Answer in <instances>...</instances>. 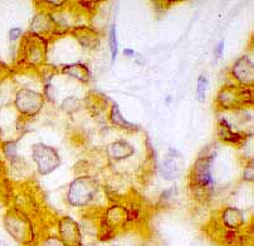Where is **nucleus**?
I'll use <instances>...</instances> for the list:
<instances>
[{
	"label": "nucleus",
	"mask_w": 254,
	"mask_h": 246,
	"mask_svg": "<svg viewBox=\"0 0 254 246\" xmlns=\"http://www.w3.org/2000/svg\"><path fill=\"white\" fill-rule=\"evenodd\" d=\"M72 34L74 35V38L78 41V43L83 47L84 49H89V50H95L98 48L101 42V37L96 29L91 27H86V25H81V27H76L72 30Z\"/></svg>",
	"instance_id": "nucleus-15"
},
{
	"label": "nucleus",
	"mask_w": 254,
	"mask_h": 246,
	"mask_svg": "<svg viewBox=\"0 0 254 246\" xmlns=\"http://www.w3.org/2000/svg\"><path fill=\"white\" fill-rule=\"evenodd\" d=\"M108 158L112 161H124L135 153V147L127 141H115L106 148Z\"/></svg>",
	"instance_id": "nucleus-17"
},
{
	"label": "nucleus",
	"mask_w": 254,
	"mask_h": 246,
	"mask_svg": "<svg viewBox=\"0 0 254 246\" xmlns=\"http://www.w3.org/2000/svg\"><path fill=\"white\" fill-rule=\"evenodd\" d=\"M176 194H178V190L174 187V189H170L168 190V191H165L164 194H162L161 196H160V201H169L171 200L173 197H175Z\"/></svg>",
	"instance_id": "nucleus-26"
},
{
	"label": "nucleus",
	"mask_w": 254,
	"mask_h": 246,
	"mask_svg": "<svg viewBox=\"0 0 254 246\" xmlns=\"http://www.w3.org/2000/svg\"><path fill=\"white\" fill-rule=\"evenodd\" d=\"M108 119L111 122L112 125L116 126V127L121 128V130H126V131H137L138 126L133 125L131 122L127 121L124 116H122L121 111L119 108V104H112L111 108H110V113H108Z\"/></svg>",
	"instance_id": "nucleus-19"
},
{
	"label": "nucleus",
	"mask_w": 254,
	"mask_h": 246,
	"mask_svg": "<svg viewBox=\"0 0 254 246\" xmlns=\"http://www.w3.org/2000/svg\"><path fill=\"white\" fill-rule=\"evenodd\" d=\"M3 152L8 160H15L16 157H18L16 156V142H14V141H8V142L3 144Z\"/></svg>",
	"instance_id": "nucleus-22"
},
{
	"label": "nucleus",
	"mask_w": 254,
	"mask_h": 246,
	"mask_svg": "<svg viewBox=\"0 0 254 246\" xmlns=\"http://www.w3.org/2000/svg\"><path fill=\"white\" fill-rule=\"evenodd\" d=\"M62 73L67 74V76L72 77V78L77 79L82 83H88L91 81V72L87 68V65L81 64V63L64 65L62 68Z\"/></svg>",
	"instance_id": "nucleus-18"
},
{
	"label": "nucleus",
	"mask_w": 254,
	"mask_h": 246,
	"mask_svg": "<svg viewBox=\"0 0 254 246\" xmlns=\"http://www.w3.org/2000/svg\"><path fill=\"white\" fill-rule=\"evenodd\" d=\"M46 97L42 93L35 92L29 88H19L15 92L14 107L23 117H35L43 109Z\"/></svg>",
	"instance_id": "nucleus-8"
},
{
	"label": "nucleus",
	"mask_w": 254,
	"mask_h": 246,
	"mask_svg": "<svg viewBox=\"0 0 254 246\" xmlns=\"http://www.w3.org/2000/svg\"><path fill=\"white\" fill-rule=\"evenodd\" d=\"M218 136L223 142L232 145H241L247 138V135H243L239 131H235L234 126L230 125L224 117H220L218 121Z\"/></svg>",
	"instance_id": "nucleus-16"
},
{
	"label": "nucleus",
	"mask_w": 254,
	"mask_h": 246,
	"mask_svg": "<svg viewBox=\"0 0 254 246\" xmlns=\"http://www.w3.org/2000/svg\"><path fill=\"white\" fill-rule=\"evenodd\" d=\"M205 227L208 236L218 246H254L252 225L244 230L232 231L213 219Z\"/></svg>",
	"instance_id": "nucleus-4"
},
{
	"label": "nucleus",
	"mask_w": 254,
	"mask_h": 246,
	"mask_svg": "<svg viewBox=\"0 0 254 246\" xmlns=\"http://www.w3.org/2000/svg\"><path fill=\"white\" fill-rule=\"evenodd\" d=\"M38 246H65L64 244L62 243L58 235H48V236H43L39 241Z\"/></svg>",
	"instance_id": "nucleus-23"
},
{
	"label": "nucleus",
	"mask_w": 254,
	"mask_h": 246,
	"mask_svg": "<svg viewBox=\"0 0 254 246\" xmlns=\"http://www.w3.org/2000/svg\"><path fill=\"white\" fill-rule=\"evenodd\" d=\"M243 180L247 182H253V180H254L253 163L246 166V168H244V171H243Z\"/></svg>",
	"instance_id": "nucleus-25"
},
{
	"label": "nucleus",
	"mask_w": 254,
	"mask_h": 246,
	"mask_svg": "<svg viewBox=\"0 0 254 246\" xmlns=\"http://www.w3.org/2000/svg\"><path fill=\"white\" fill-rule=\"evenodd\" d=\"M214 153L201 154L192 165L189 173L190 189L196 200H206L213 186Z\"/></svg>",
	"instance_id": "nucleus-3"
},
{
	"label": "nucleus",
	"mask_w": 254,
	"mask_h": 246,
	"mask_svg": "<svg viewBox=\"0 0 254 246\" xmlns=\"http://www.w3.org/2000/svg\"><path fill=\"white\" fill-rule=\"evenodd\" d=\"M79 107V100L76 97H69L63 102L62 108L65 112H74Z\"/></svg>",
	"instance_id": "nucleus-24"
},
{
	"label": "nucleus",
	"mask_w": 254,
	"mask_h": 246,
	"mask_svg": "<svg viewBox=\"0 0 254 246\" xmlns=\"http://www.w3.org/2000/svg\"><path fill=\"white\" fill-rule=\"evenodd\" d=\"M124 54L126 55V57H133V55H135V51L132 50V49H128V48H126L124 50Z\"/></svg>",
	"instance_id": "nucleus-30"
},
{
	"label": "nucleus",
	"mask_w": 254,
	"mask_h": 246,
	"mask_svg": "<svg viewBox=\"0 0 254 246\" xmlns=\"http://www.w3.org/2000/svg\"><path fill=\"white\" fill-rule=\"evenodd\" d=\"M46 5H53L52 6V8H61V6L62 5H64L65 4V1H63V0H61V1H46Z\"/></svg>",
	"instance_id": "nucleus-29"
},
{
	"label": "nucleus",
	"mask_w": 254,
	"mask_h": 246,
	"mask_svg": "<svg viewBox=\"0 0 254 246\" xmlns=\"http://www.w3.org/2000/svg\"><path fill=\"white\" fill-rule=\"evenodd\" d=\"M184 171V160L176 149L170 148L165 154V158L160 166V173L168 181L179 179Z\"/></svg>",
	"instance_id": "nucleus-11"
},
{
	"label": "nucleus",
	"mask_w": 254,
	"mask_h": 246,
	"mask_svg": "<svg viewBox=\"0 0 254 246\" xmlns=\"http://www.w3.org/2000/svg\"><path fill=\"white\" fill-rule=\"evenodd\" d=\"M58 238L65 246H83V236L78 222L70 216H61L57 221Z\"/></svg>",
	"instance_id": "nucleus-10"
},
{
	"label": "nucleus",
	"mask_w": 254,
	"mask_h": 246,
	"mask_svg": "<svg viewBox=\"0 0 254 246\" xmlns=\"http://www.w3.org/2000/svg\"><path fill=\"white\" fill-rule=\"evenodd\" d=\"M98 182L92 176H79L70 182L67 192V202L73 207H88L98 195Z\"/></svg>",
	"instance_id": "nucleus-5"
},
{
	"label": "nucleus",
	"mask_w": 254,
	"mask_h": 246,
	"mask_svg": "<svg viewBox=\"0 0 254 246\" xmlns=\"http://www.w3.org/2000/svg\"><path fill=\"white\" fill-rule=\"evenodd\" d=\"M23 34V30L20 29V28H11L10 30H9V39H10L11 42H15L16 39H19L20 37H22Z\"/></svg>",
	"instance_id": "nucleus-27"
},
{
	"label": "nucleus",
	"mask_w": 254,
	"mask_h": 246,
	"mask_svg": "<svg viewBox=\"0 0 254 246\" xmlns=\"http://www.w3.org/2000/svg\"><path fill=\"white\" fill-rule=\"evenodd\" d=\"M58 24L57 20L52 14L47 13V11H41L30 22L29 33L35 35H39L42 38L46 39V35L49 37L51 34L57 33Z\"/></svg>",
	"instance_id": "nucleus-14"
},
{
	"label": "nucleus",
	"mask_w": 254,
	"mask_h": 246,
	"mask_svg": "<svg viewBox=\"0 0 254 246\" xmlns=\"http://www.w3.org/2000/svg\"><path fill=\"white\" fill-rule=\"evenodd\" d=\"M108 44H110V50H111V59H116L117 54H119V42H117V34H116V27L112 25L108 32Z\"/></svg>",
	"instance_id": "nucleus-20"
},
{
	"label": "nucleus",
	"mask_w": 254,
	"mask_h": 246,
	"mask_svg": "<svg viewBox=\"0 0 254 246\" xmlns=\"http://www.w3.org/2000/svg\"><path fill=\"white\" fill-rule=\"evenodd\" d=\"M32 157L39 175H51L61 166V156L58 151L46 144H35L32 147Z\"/></svg>",
	"instance_id": "nucleus-9"
},
{
	"label": "nucleus",
	"mask_w": 254,
	"mask_h": 246,
	"mask_svg": "<svg viewBox=\"0 0 254 246\" xmlns=\"http://www.w3.org/2000/svg\"><path fill=\"white\" fill-rule=\"evenodd\" d=\"M233 78L242 87L253 88L254 86V64L248 55H243L234 62L230 69Z\"/></svg>",
	"instance_id": "nucleus-12"
},
{
	"label": "nucleus",
	"mask_w": 254,
	"mask_h": 246,
	"mask_svg": "<svg viewBox=\"0 0 254 246\" xmlns=\"http://www.w3.org/2000/svg\"><path fill=\"white\" fill-rule=\"evenodd\" d=\"M0 246H9V245L6 243H4V241L0 240Z\"/></svg>",
	"instance_id": "nucleus-31"
},
{
	"label": "nucleus",
	"mask_w": 254,
	"mask_h": 246,
	"mask_svg": "<svg viewBox=\"0 0 254 246\" xmlns=\"http://www.w3.org/2000/svg\"><path fill=\"white\" fill-rule=\"evenodd\" d=\"M215 220L223 227L232 231H241L247 227V217L243 211L232 206L222 208Z\"/></svg>",
	"instance_id": "nucleus-13"
},
{
	"label": "nucleus",
	"mask_w": 254,
	"mask_h": 246,
	"mask_svg": "<svg viewBox=\"0 0 254 246\" xmlns=\"http://www.w3.org/2000/svg\"><path fill=\"white\" fill-rule=\"evenodd\" d=\"M216 103L220 108L241 109L253 105V88L242 86H223L216 95Z\"/></svg>",
	"instance_id": "nucleus-6"
},
{
	"label": "nucleus",
	"mask_w": 254,
	"mask_h": 246,
	"mask_svg": "<svg viewBox=\"0 0 254 246\" xmlns=\"http://www.w3.org/2000/svg\"><path fill=\"white\" fill-rule=\"evenodd\" d=\"M30 215L16 207H9L3 216L6 233L19 246H38L42 236Z\"/></svg>",
	"instance_id": "nucleus-1"
},
{
	"label": "nucleus",
	"mask_w": 254,
	"mask_h": 246,
	"mask_svg": "<svg viewBox=\"0 0 254 246\" xmlns=\"http://www.w3.org/2000/svg\"><path fill=\"white\" fill-rule=\"evenodd\" d=\"M19 57L20 62L28 67H41L47 58V41L39 35L28 33L23 37Z\"/></svg>",
	"instance_id": "nucleus-7"
},
{
	"label": "nucleus",
	"mask_w": 254,
	"mask_h": 246,
	"mask_svg": "<svg viewBox=\"0 0 254 246\" xmlns=\"http://www.w3.org/2000/svg\"><path fill=\"white\" fill-rule=\"evenodd\" d=\"M208 79L206 77L204 76H199L196 82V99L199 100L200 103L204 102L205 99V93H206V88H208Z\"/></svg>",
	"instance_id": "nucleus-21"
},
{
	"label": "nucleus",
	"mask_w": 254,
	"mask_h": 246,
	"mask_svg": "<svg viewBox=\"0 0 254 246\" xmlns=\"http://www.w3.org/2000/svg\"><path fill=\"white\" fill-rule=\"evenodd\" d=\"M224 44H225L224 41H220L219 44L216 46V49H215V57H216V59H220V58H222L223 50H224Z\"/></svg>",
	"instance_id": "nucleus-28"
},
{
	"label": "nucleus",
	"mask_w": 254,
	"mask_h": 246,
	"mask_svg": "<svg viewBox=\"0 0 254 246\" xmlns=\"http://www.w3.org/2000/svg\"><path fill=\"white\" fill-rule=\"evenodd\" d=\"M138 212L133 206H125L114 203L108 206L98 219L97 238L101 241H107L116 238L121 233L126 231L128 225L135 221Z\"/></svg>",
	"instance_id": "nucleus-2"
}]
</instances>
